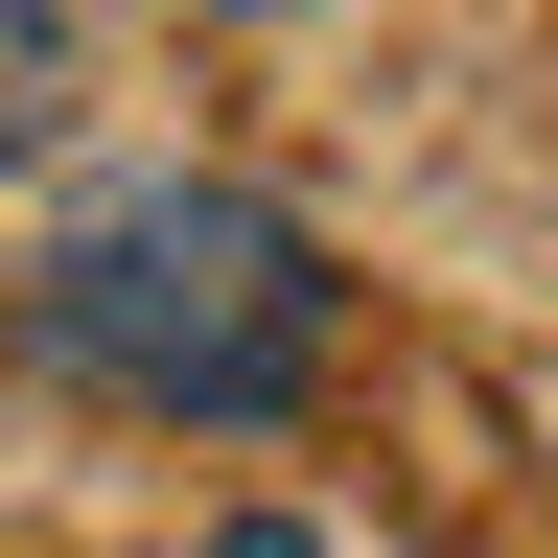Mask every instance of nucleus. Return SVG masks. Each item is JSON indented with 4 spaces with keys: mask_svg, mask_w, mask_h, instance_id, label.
Masks as SVG:
<instances>
[{
    "mask_svg": "<svg viewBox=\"0 0 558 558\" xmlns=\"http://www.w3.org/2000/svg\"><path fill=\"white\" fill-rule=\"evenodd\" d=\"M186 558H349V535H303V512H209Z\"/></svg>",
    "mask_w": 558,
    "mask_h": 558,
    "instance_id": "3",
    "label": "nucleus"
},
{
    "mask_svg": "<svg viewBox=\"0 0 558 558\" xmlns=\"http://www.w3.org/2000/svg\"><path fill=\"white\" fill-rule=\"evenodd\" d=\"M70 94H94V0H0V186L70 140Z\"/></svg>",
    "mask_w": 558,
    "mask_h": 558,
    "instance_id": "2",
    "label": "nucleus"
},
{
    "mask_svg": "<svg viewBox=\"0 0 558 558\" xmlns=\"http://www.w3.org/2000/svg\"><path fill=\"white\" fill-rule=\"evenodd\" d=\"M186 24H303V0H186Z\"/></svg>",
    "mask_w": 558,
    "mask_h": 558,
    "instance_id": "4",
    "label": "nucleus"
},
{
    "mask_svg": "<svg viewBox=\"0 0 558 558\" xmlns=\"http://www.w3.org/2000/svg\"><path fill=\"white\" fill-rule=\"evenodd\" d=\"M326 326H349L326 233L256 209V186H209V163H140V186H94L24 256V349H47V373H94L117 418H209V442L303 418Z\"/></svg>",
    "mask_w": 558,
    "mask_h": 558,
    "instance_id": "1",
    "label": "nucleus"
}]
</instances>
